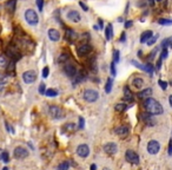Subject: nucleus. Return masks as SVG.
I'll return each mask as SVG.
<instances>
[{"mask_svg": "<svg viewBox=\"0 0 172 170\" xmlns=\"http://www.w3.org/2000/svg\"><path fill=\"white\" fill-rule=\"evenodd\" d=\"M77 155L85 158L90 155V148L87 144H80L78 148H77Z\"/></svg>", "mask_w": 172, "mask_h": 170, "instance_id": "11", "label": "nucleus"}, {"mask_svg": "<svg viewBox=\"0 0 172 170\" xmlns=\"http://www.w3.org/2000/svg\"><path fill=\"white\" fill-rule=\"evenodd\" d=\"M48 38L51 42H58L60 39V32L56 28H50L48 30Z\"/></svg>", "mask_w": 172, "mask_h": 170, "instance_id": "16", "label": "nucleus"}, {"mask_svg": "<svg viewBox=\"0 0 172 170\" xmlns=\"http://www.w3.org/2000/svg\"><path fill=\"white\" fill-rule=\"evenodd\" d=\"M129 132H130V129H129V127H126V125H121V127H119V128H117V129H115V134H117L120 138H125V137H127Z\"/></svg>", "mask_w": 172, "mask_h": 170, "instance_id": "15", "label": "nucleus"}, {"mask_svg": "<svg viewBox=\"0 0 172 170\" xmlns=\"http://www.w3.org/2000/svg\"><path fill=\"white\" fill-rule=\"evenodd\" d=\"M169 155H172V140L169 142Z\"/></svg>", "mask_w": 172, "mask_h": 170, "instance_id": "49", "label": "nucleus"}, {"mask_svg": "<svg viewBox=\"0 0 172 170\" xmlns=\"http://www.w3.org/2000/svg\"><path fill=\"white\" fill-rule=\"evenodd\" d=\"M125 158L131 164H139V156L133 150H127L125 153Z\"/></svg>", "mask_w": 172, "mask_h": 170, "instance_id": "5", "label": "nucleus"}, {"mask_svg": "<svg viewBox=\"0 0 172 170\" xmlns=\"http://www.w3.org/2000/svg\"><path fill=\"white\" fill-rule=\"evenodd\" d=\"M15 6H17V0H8V1H6V4H5V7L7 8V11H8L10 13H14Z\"/></svg>", "mask_w": 172, "mask_h": 170, "instance_id": "20", "label": "nucleus"}, {"mask_svg": "<svg viewBox=\"0 0 172 170\" xmlns=\"http://www.w3.org/2000/svg\"><path fill=\"white\" fill-rule=\"evenodd\" d=\"M0 46H1V42H0Z\"/></svg>", "mask_w": 172, "mask_h": 170, "instance_id": "61", "label": "nucleus"}, {"mask_svg": "<svg viewBox=\"0 0 172 170\" xmlns=\"http://www.w3.org/2000/svg\"><path fill=\"white\" fill-rule=\"evenodd\" d=\"M2 170H8V168H7V167H5V168H4Z\"/></svg>", "mask_w": 172, "mask_h": 170, "instance_id": "58", "label": "nucleus"}, {"mask_svg": "<svg viewBox=\"0 0 172 170\" xmlns=\"http://www.w3.org/2000/svg\"><path fill=\"white\" fill-rule=\"evenodd\" d=\"M144 108H145V110L147 112L151 113L152 116H155V115H161V113L164 112V109H163L161 104L158 102L157 99L152 98V97L145 99Z\"/></svg>", "mask_w": 172, "mask_h": 170, "instance_id": "1", "label": "nucleus"}, {"mask_svg": "<svg viewBox=\"0 0 172 170\" xmlns=\"http://www.w3.org/2000/svg\"><path fill=\"white\" fill-rule=\"evenodd\" d=\"M169 102H170V105H171V108H172V95L169 97Z\"/></svg>", "mask_w": 172, "mask_h": 170, "instance_id": "57", "label": "nucleus"}, {"mask_svg": "<svg viewBox=\"0 0 172 170\" xmlns=\"http://www.w3.org/2000/svg\"><path fill=\"white\" fill-rule=\"evenodd\" d=\"M171 47H172V44H171Z\"/></svg>", "mask_w": 172, "mask_h": 170, "instance_id": "62", "label": "nucleus"}, {"mask_svg": "<svg viewBox=\"0 0 172 170\" xmlns=\"http://www.w3.org/2000/svg\"><path fill=\"white\" fill-rule=\"evenodd\" d=\"M7 58H6V56H0V66H7Z\"/></svg>", "mask_w": 172, "mask_h": 170, "instance_id": "35", "label": "nucleus"}, {"mask_svg": "<svg viewBox=\"0 0 172 170\" xmlns=\"http://www.w3.org/2000/svg\"><path fill=\"white\" fill-rule=\"evenodd\" d=\"M112 25L111 24H109L107 25V27L105 28V37H106V39L107 40H110L111 38H112V36H113V30H112Z\"/></svg>", "mask_w": 172, "mask_h": 170, "instance_id": "24", "label": "nucleus"}, {"mask_svg": "<svg viewBox=\"0 0 172 170\" xmlns=\"http://www.w3.org/2000/svg\"><path fill=\"white\" fill-rule=\"evenodd\" d=\"M112 90V78H109L107 82H106V86H105V91L106 93H110Z\"/></svg>", "mask_w": 172, "mask_h": 170, "instance_id": "33", "label": "nucleus"}, {"mask_svg": "<svg viewBox=\"0 0 172 170\" xmlns=\"http://www.w3.org/2000/svg\"><path fill=\"white\" fill-rule=\"evenodd\" d=\"M83 97H84V99H85L86 102L93 103V102H96V100L98 99L99 93H98V91H96V90L87 89V90H85V91L83 92Z\"/></svg>", "mask_w": 172, "mask_h": 170, "instance_id": "3", "label": "nucleus"}, {"mask_svg": "<svg viewBox=\"0 0 172 170\" xmlns=\"http://www.w3.org/2000/svg\"><path fill=\"white\" fill-rule=\"evenodd\" d=\"M167 57V50L166 49H163V51H161V55H160V59L163 60V59H165Z\"/></svg>", "mask_w": 172, "mask_h": 170, "instance_id": "45", "label": "nucleus"}, {"mask_svg": "<svg viewBox=\"0 0 172 170\" xmlns=\"http://www.w3.org/2000/svg\"><path fill=\"white\" fill-rule=\"evenodd\" d=\"M24 15H25V20L27 21V24L32 25V26L38 25V23H39V17H38V14H37V12H35L34 10H32V8L26 10Z\"/></svg>", "mask_w": 172, "mask_h": 170, "instance_id": "2", "label": "nucleus"}, {"mask_svg": "<svg viewBox=\"0 0 172 170\" xmlns=\"http://www.w3.org/2000/svg\"><path fill=\"white\" fill-rule=\"evenodd\" d=\"M13 155H14L17 159H24V158H26L29 156V150L25 149L24 146H17L14 149Z\"/></svg>", "mask_w": 172, "mask_h": 170, "instance_id": "7", "label": "nucleus"}, {"mask_svg": "<svg viewBox=\"0 0 172 170\" xmlns=\"http://www.w3.org/2000/svg\"><path fill=\"white\" fill-rule=\"evenodd\" d=\"M111 72H112V76H115L117 74V71H115V63L111 64Z\"/></svg>", "mask_w": 172, "mask_h": 170, "instance_id": "47", "label": "nucleus"}, {"mask_svg": "<svg viewBox=\"0 0 172 170\" xmlns=\"http://www.w3.org/2000/svg\"><path fill=\"white\" fill-rule=\"evenodd\" d=\"M104 170H110V169H107V168H105V169H104Z\"/></svg>", "mask_w": 172, "mask_h": 170, "instance_id": "60", "label": "nucleus"}, {"mask_svg": "<svg viewBox=\"0 0 172 170\" xmlns=\"http://www.w3.org/2000/svg\"><path fill=\"white\" fill-rule=\"evenodd\" d=\"M120 42H125V33H123V34H121V37H120Z\"/></svg>", "mask_w": 172, "mask_h": 170, "instance_id": "53", "label": "nucleus"}, {"mask_svg": "<svg viewBox=\"0 0 172 170\" xmlns=\"http://www.w3.org/2000/svg\"><path fill=\"white\" fill-rule=\"evenodd\" d=\"M156 1H158V2H160V1H164V0H156Z\"/></svg>", "mask_w": 172, "mask_h": 170, "instance_id": "59", "label": "nucleus"}, {"mask_svg": "<svg viewBox=\"0 0 172 170\" xmlns=\"http://www.w3.org/2000/svg\"><path fill=\"white\" fill-rule=\"evenodd\" d=\"M63 130L65 132H73L75 130V124L74 123H66L64 127H63Z\"/></svg>", "mask_w": 172, "mask_h": 170, "instance_id": "25", "label": "nucleus"}, {"mask_svg": "<svg viewBox=\"0 0 172 170\" xmlns=\"http://www.w3.org/2000/svg\"><path fill=\"white\" fill-rule=\"evenodd\" d=\"M35 4H37V6H38V10L41 12L44 8V0H35Z\"/></svg>", "mask_w": 172, "mask_h": 170, "instance_id": "39", "label": "nucleus"}, {"mask_svg": "<svg viewBox=\"0 0 172 170\" xmlns=\"http://www.w3.org/2000/svg\"><path fill=\"white\" fill-rule=\"evenodd\" d=\"M66 17H67V19H69L70 21H72V23H79V21H80V19H81L80 13H79L78 11H75V10L70 11Z\"/></svg>", "mask_w": 172, "mask_h": 170, "instance_id": "13", "label": "nucleus"}, {"mask_svg": "<svg viewBox=\"0 0 172 170\" xmlns=\"http://www.w3.org/2000/svg\"><path fill=\"white\" fill-rule=\"evenodd\" d=\"M104 151L106 153V154H109V155H113L115 154L117 151H118V148H117V144L115 143H106L105 145H104Z\"/></svg>", "mask_w": 172, "mask_h": 170, "instance_id": "14", "label": "nucleus"}, {"mask_svg": "<svg viewBox=\"0 0 172 170\" xmlns=\"http://www.w3.org/2000/svg\"><path fill=\"white\" fill-rule=\"evenodd\" d=\"M15 61L14 60H11L8 64H7V68H6V70H7V73L10 74H13V72H14V69H15Z\"/></svg>", "mask_w": 172, "mask_h": 170, "instance_id": "28", "label": "nucleus"}, {"mask_svg": "<svg viewBox=\"0 0 172 170\" xmlns=\"http://www.w3.org/2000/svg\"><path fill=\"white\" fill-rule=\"evenodd\" d=\"M85 125V121H84V118L83 117H79V129H83Z\"/></svg>", "mask_w": 172, "mask_h": 170, "instance_id": "46", "label": "nucleus"}, {"mask_svg": "<svg viewBox=\"0 0 172 170\" xmlns=\"http://www.w3.org/2000/svg\"><path fill=\"white\" fill-rule=\"evenodd\" d=\"M83 79H85V74H83V72L77 73V76H75V80L73 82V85L77 84V83H79V82H81Z\"/></svg>", "mask_w": 172, "mask_h": 170, "instance_id": "32", "label": "nucleus"}, {"mask_svg": "<svg viewBox=\"0 0 172 170\" xmlns=\"http://www.w3.org/2000/svg\"><path fill=\"white\" fill-rule=\"evenodd\" d=\"M50 115L56 119H60L64 117V111L61 108H59L57 105H52L50 106Z\"/></svg>", "mask_w": 172, "mask_h": 170, "instance_id": "8", "label": "nucleus"}, {"mask_svg": "<svg viewBox=\"0 0 172 170\" xmlns=\"http://www.w3.org/2000/svg\"><path fill=\"white\" fill-rule=\"evenodd\" d=\"M131 63H132V65H134L136 68L140 69V70H142V71H145V65H143V64H140V63H138L137 60H131Z\"/></svg>", "mask_w": 172, "mask_h": 170, "instance_id": "34", "label": "nucleus"}, {"mask_svg": "<svg viewBox=\"0 0 172 170\" xmlns=\"http://www.w3.org/2000/svg\"><path fill=\"white\" fill-rule=\"evenodd\" d=\"M6 53H7V56H8V58H10L11 60L17 61V60H20V59H21V53L19 52L18 47H15L13 45H11V46L7 47Z\"/></svg>", "mask_w": 172, "mask_h": 170, "instance_id": "4", "label": "nucleus"}, {"mask_svg": "<svg viewBox=\"0 0 172 170\" xmlns=\"http://www.w3.org/2000/svg\"><path fill=\"white\" fill-rule=\"evenodd\" d=\"M92 51V46L88 44H83L79 47H77V53L79 57H85L87 55H90Z\"/></svg>", "mask_w": 172, "mask_h": 170, "instance_id": "9", "label": "nucleus"}, {"mask_svg": "<svg viewBox=\"0 0 172 170\" xmlns=\"http://www.w3.org/2000/svg\"><path fill=\"white\" fill-rule=\"evenodd\" d=\"M45 86H46V85L44 84V83H40V85H39V92H40L41 95H45V91H46V90H45Z\"/></svg>", "mask_w": 172, "mask_h": 170, "instance_id": "44", "label": "nucleus"}, {"mask_svg": "<svg viewBox=\"0 0 172 170\" xmlns=\"http://www.w3.org/2000/svg\"><path fill=\"white\" fill-rule=\"evenodd\" d=\"M79 5H80V7H81L84 11H88V7H87V5H86V4H84L83 1H80V2H79Z\"/></svg>", "mask_w": 172, "mask_h": 170, "instance_id": "48", "label": "nucleus"}, {"mask_svg": "<svg viewBox=\"0 0 172 170\" xmlns=\"http://www.w3.org/2000/svg\"><path fill=\"white\" fill-rule=\"evenodd\" d=\"M151 95H152V89H151V87H147V89H145V90L140 91V92L138 93V98L147 99V98H150Z\"/></svg>", "mask_w": 172, "mask_h": 170, "instance_id": "18", "label": "nucleus"}, {"mask_svg": "<svg viewBox=\"0 0 172 170\" xmlns=\"http://www.w3.org/2000/svg\"><path fill=\"white\" fill-rule=\"evenodd\" d=\"M115 111H118V112H124L127 109V105L125 103H118V104H115Z\"/></svg>", "mask_w": 172, "mask_h": 170, "instance_id": "27", "label": "nucleus"}, {"mask_svg": "<svg viewBox=\"0 0 172 170\" xmlns=\"http://www.w3.org/2000/svg\"><path fill=\"white\" fill-rule=\"evenodd\" d=\"M8 80H10L8 76H2V77L0 78V91H2L4 87L8 84Z\"/></svg>", "mask_w": 172, "mask_h": 170, "instance_id": "26", "label": "nucleus"}, {"mask_svg": "<svg viewBox=\"0 0 172 170\" xmlns=\"http://www.w3.org/2000/svg\"><path fill=\"white\" fill-rule=\"evenodd\" d=\"M159 150H160V144H159L158 141L152 140V141H150L147 143V151H149V154L156 155V154L159 153Z\"/></svg>", "mask_w": 172, "mask_h": 170, "instance_id": "6", "label": "nucleus"}, {"mask_svg": "<svg viewBox=\"0 0 172 170\" xmlns=\"http://www.w3.org/2000/svg\"><path fill=\"white\" fill-rule=\"evenodd\" d=\"M149 4L150 6H155V0H149Z\"/></svg>", "mask_w": 172, "mask_h": 170, "instance_id": "54", "label": "nucleus"}, {"mask_svg": "<svg viewBox=\"0 0 172 170\" xmlns=\"http://www.w3.org/2000/svg\"><path fill=\"white\" fill-rule=\"evenodd\" d=\"M124 99L127 100V102H132L133 100V95H132L131 90L129 89V86L124 87Z\"/></svg>", "mask_w": 172, "mask_h": 170, "instance_id": "22", "label": "nucleus"}, {"mask_svg": "<svg viewBox=\"0 0 172 170\" xmlns=\"http://www.w3.org/2000/svg\"><path fill=\"white\" fill-rule=\"evenodd\" d=\"M132 85H133V87H136V89H142L144 85V80L142 78L137 77V78H134V79L132 80Z\"/></svg>", "mask_w": 172, "mask_h": 170, "instance_id": "23", "label": "nucleus"}, {"mask_svg": "<svg viewBox=\"0 0 172 170\" xmlns=\"http://www.w3.org/2000/svg\"><path fill=\"white\" fill-rule=\"evenodd\" d=\"M4 163H8L10 162V155H8V153H6V151H4V154H2V159H1Z\"/></svg>", "mask_w": 172, "mask_h": 170, "instance_id": "37", "label": "nucleus"}, {"mask_svg": "<svg viewBox=\"0 0 172 170\" xmlns=\"http://www.w3.org/2000/svg\"><path fill=\"white\" fill-rule=\"evenodd\" d=\"M91 170H97V165H96V164H92V165H91Z\"/></svg>", "mask_w": 172, "mask_h": 170, "instance_id": "55", "label": "nucleus"}, {"mask_svg": "<svg viewBox=\"0 0 172 170\" xmlns=\"http://www.w3.org/2000/svg\"><path fill=\"white\" fill-rule=\"evenodd\" d=\"M2 154H4V150H2V149H0V161L2 159Z\"/></svg>", "mask_w": 172, "mask_h": 170, "instance_id": "56", "label": "nucleus"}, {"mask_svg": "<svg viewBox=\"0 0 172 170\" xmlns=\"http://www.w3.org/2000/svg\"><path fill=\"white\" fill-rule=\"evenodd\" d=\"M158 84H159V86H160V89H161V90H166L169 83H167V82H165V80H158Z\"/></svg>", "mask_w": 172, "mask_h": 170, "instance_id": "36", "label": "nucleus"}, {"mask_svg": "<svg viewBox=\"0 0 172 170\" xmlns=\"http://www.w3.org/2000/svg\"><path fill=\"white\" fill-rule=\"evenodd\" d=\"M160 66H161V59L159 58V59H158V61H157V70L160 69Z\"/></svg>", "mask_w": 172, "mask_h": 170, "instance_id": "51", "label": "nucleus"}, {"mask_svg": "<svg viewBox=\"0 0 172 170\" xmlns=\"http://www.w3.org/2000/svg\"><path fill=\"white\" fill-rule=\"evenodd\" d=\"M131 26H132V21H131V20H129V21L125 23V28H129V27H131Z\"/></svg>", "mask_w": 172, "mask_h": 170, "instance_id": "50", "label": "nucleus"}, {"mask_svg": "<svg viewBox=\"0 0 172 170\" xmlns=\"http://www.w3.org/2000/svg\"><path fill=\"white\" fill-rule=\"evenodd\" d=\"M48 73H50V69H48V66L44 68L43 69V77L44 78H47V77H48Z\"/></svg>", "mask_w": 172, "mask_h": 170, "instance_id": "43", "label": "nucleus"}, {"mask_svg": "<svg viewBox=\"0 0 172 170\" xmlns=\"http://www.w3.org/2000/svg\"><path fill=\"white\" fill-rule=\"evenodd\" d=\"M69 168H70V162L69 161H64V162H61L58 165L57 170H69Z\"/></svg>", "mask_w": 172, "mask_h": 170, "instance_id": "30", "label": "nucleus"}, {"mask_svg": "<svg viewBox=\"0 0 172 170\" xmlns=\"http://www.w3.org/2000/svg\"><path fill=\"white\" fill-rule=\"evenodd\" d=\"M67 59H69V58H67V55H64V53H63V55H60L58 61H59V63H65Z\"/></svg>", "mask_w": 172, "mask_h": 170, "instance_id": "41", "label": "nucleus"}, {"mask_svg": "<svg viewBox=\"0 0 172 170\" xmlns=\"http://www.w3.org/2000/svg\"><path fill=\"white\" fill-rule=\"evenodd\" d=\"M143 119L145 121V123H147L149 125H155V124H156V122L152 119V115L149 112L143 113Z\"/></svg>", "mask_w": 172, "mask_h": 170, "instance_id": "21", "label": "nucleus"}, {"mask_svg": "<svg viewBox=\"0 0 172 170\" xmlns=\"http://www.w3.org/2000/svg\"><path fill=\"white\" fill-rule=\"evenodd\" d=\"M145 72L152 74V73H153V66H152L151 64H146V65H145Z\"/></svg>", "mask_w": 172, "mask_h": 170, "instance_id": "38", "label": "nucleus"}, {"mask_svg": "<svg viewBox=\"0 0 172 170\" xmlns=\"http://www.w3.org/2000/svg\"><path fill=\"white\" fill-rule=\"evenodd\" d=\"M158 24H159V25H164V26H169V25H172V19L161 18V19L158 20Z\"/></svg>", "mask_w": 172, "mask_h": 170, "instance_id": "31", "label": "nucleus"}, {"mask_svg": "<svg viewBox=\"0 0 172 170\" xmlns=\"http://www.w3.org/2000/svg\"><path fill=\"white\" fill-rule=\"evenodd\" d=\"M35 78H37V74H35L34 71H32V70H29L23 73V80H24L26 84L33 83V82L35 80Z\"/></svg>", "mask_w": 172, "mask_h": 170, "instance_id": "10", "label": "nucleus"}, {"mask_svg": "<svg viewBox=\"0 0 172 170\" xmlns=\"http://www.w3.org/2000/svg\"><path fill=\"white\" fill-rule=\"evenodd\" d=\"M65 38L70 42H73L77 39V33H75L72 28H66V30H65Z\"/></svg>", "mask_w": 172, "mask_h": 170, "instance_id": "17", "label": "nucleus"}, {"mask_svg": "<svg viewBox=\"0 0 172 170\" xmlns=\"http://www.w3.org/2000/svg\"><path fill=\"white\" fill-rule=\"evenodd\" d=\"M145 5H146V1H139L137 4V6H145Z\"/></svg>", "mask_w": 172, "mask_h": 170, "instance_id": "52", "label": "nucleus"}, {"mask_svg": "<svg viewBox=\"0 0 172 170\" xmlns=\"http://www.w3.org/2000/svg\"><path fill=\"white\" fill-rule=\"evenodd\" d=\"M153 37V33H152V31H145L142 33V36H140V42L144 44V42H147L151 38Z\"/></svg>", "mask_w": 172, "mask_h": 170, "instance_id": "19", "label": "nucleus"}, {"mask_svg": "<svg viewBox=\"0 0 172 170\" xmlns=\"http://www.w3.org/2000/svg\"><path fill=\"white\" fill-rule=\"evenodd\" d=\"M119 61V51L118 50H115V52H113V63H118Z\"/></svg>", "mask_w": 172, "mask_h": 170, "instance_id": "40", "label": "nucleus"}, {"mask_svg": "<svg viewBox=\"0 0 172 170\" xmlns=\"http://www.w3.org/2000/svg\"><path fill=\"white\" fill-rule=\"evenodd\" d=\"M45 96L46 97H56V96H58V91L54 89H47L45 91Z\"/></svg>", "mask_w": 172, "mask_h": 170, "instance_id": "29", "label": "nucleus"}, {"mask_svg": "<svg viewBox=\"0 0 172 170\" xmlns=\"http://www.w3.org/2000/svg\"><path fill=\"white\" fill-rule=\"evenodd\" d=\"M157 39H158V36H155V37H152V38H151V39L147 42V45H149V46H152L155 42H157Z\"/></svg>", "mask_w": 172, "mask_h": 170, "instance_id": "42", "label": "nucleus"}, {"mask_svg": "<svg viewBox=\"0 0 172 170\" xmlns=\"http://www.w3.org/2000/svg\"><path fill=\"white\" fill-rule=\"evenodd\" d=\"M171 84H172V80H171Z\"/></svg>", "mask_w": 172, "mask_h": 170, "instance_id": "63", "label": "nucleus"}, {"mask_svg": "<svg viewBox=\"0 0 172 170\" xmlns=\"http://www.w3.org/2000/svg\"><path fill=\"white\" fill-rule=\"evenodd\" d=\"M64 72H65V74H66L69 78H73V77L77 76V69H75V66L72 65V64L65 65V66H64Z\"/></svg>", "mask_w": 172, "mask_h": 170, "instance_id": "12", "label": "nucleus"}]
</instances>
